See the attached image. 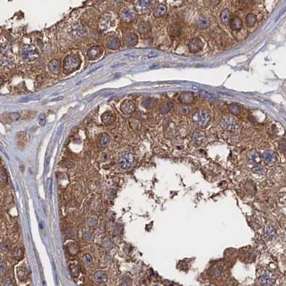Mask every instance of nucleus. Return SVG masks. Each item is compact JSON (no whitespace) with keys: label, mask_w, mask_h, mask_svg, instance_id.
<instances>
[{"label":"nucleus","mask_w":286,"mask_h":286,"mask_svg":"<svg viewBox=\"0 0 286 286\" xmlns=\"http://www.w3.org/2000/svg\"><path fill=\"white\" fill-rule=\"evenodd\" d=\"M94 278L95 281L98 283H106L107 281V274L105 271L104 270H99L96 272L94 274Z\"/></svg>","instance_id":"18"},{"label":"nucleus","mask_w":286,"mask_h":286,"mask_svg":"<svg viewBox=\"0 0 286 286\" xmlns=\"http://www.w3.org/2000/svg\"><path fill=\"white\" fill-rule=\"evenodd\" d=\"M81 59L77 54H69L64 59L62 68L64 72L72 73L80 68L81 65Z\"/></svg>","instance_id":"1"},{"label":"nucleus","mask_w":286,"mask_h":286,"mask_svg":"<svg viewBox=\"0 0 286 286\" xmlns=\"http://www.w3.org/2000/svg\"><path fill=\"white\" fill-rule=\"evenodd\" d=\"M10 243H9V242H5V243L2 245L1 249H2L4 251H7L9 249H10Z\"/></svg>","instance_id":"44"},{"label":"nucleus","mask_w":286,"mask_h":286,"mask_svg":"<svg viewBox=\"0 0 286 286\" xmlns=\"http://www.w3.org/2000/svg\"><path fill=\"white\" fill-rule=\"evenodd\" d=\"M103 52L104 48L102 46L95 45L88 49L87 52V57L89 60L94 61V60H98L100 57H102Z\"/></svg>","instance_id":"3"},{"label":"nucleus","mask_w":286,"mask_h":286,"mask_svg":"<svg viewBox=\"0 0 286 286\" xmlns=\"http://www.w3.org/2000/svg\"><path fill=\"white\" fill-rule=\"evenodd\" d=\"M1 181H2V182H4V181H6L7 180V176H6V174H4V172H1Z\"/></svg>","instance_id":"47"},{"label":"nucleus","mask_w":286,"mask_h":286,"mask_svg":"<svg viewBox=\"0 0 286 286\" xmlns=\"http://www.w3.org/2000/svg\"><path fill=\"white\" fill-rule=\"evenodd\" d=\"M134 162V155L131 153H126L122 155L119 160L120 166L123 169H128Z\"/></svg>","instance_id":"6"},{"label":"nucleus","mask_w":286,"mask_h":286,"mask_svg":"<svg viewBox=\"0 0 286 286\" xmlns=\"http://www.w3.org/2000/svg\"><path fill=\"white\" fill-rule=\"evenodd\" d=\"M97 221H98V219H97L96 217H91L88 220L87 224L89 226H94V225H96Z\"/></svg>","instance_id":"41"},{"label":"nucleus","mask_w":286,"mask_h":286,"mask_svg":"<svg viewBox=\"0 0 286 286\" xmlns=\"http://www.w3.org/2000/svg\"><path fill=\"white\" fill-rule=\"evenodd\" d=\"M124 42L126 45L131 47V46L136 45L138 42V36L135 33L130 32L126 35L124 38Z\"/></svg>","instance_id":"13"},{"label":"nucleus","mask_w":286,"mask_h":286,"mask_svg":"<svg viewBox=\"0 0 286 286\" xmlns=\"http://www.w3.org/2000/svg\"><path fill=\"white\" fill-rule=\"evenodd\" d=\"M113 1H114L115 3H117V4H118V3H121V2H123L124 1V0H112Z\"/></svg>","instance_id":"50"},{"label":"nucleus","mask_w":286,"mask_h":286,"mask_svg":"<svg viewBox=\"0 0 286 286\" xmlns=\"http://www.w3.org/2000/svg\"><path fill=\"white\" fill-rule=\"evenodd\" d=\"M22 255H23V252L22 250V249L16 248V250H14V257H15V258H19V259H20V258H22Z\"/></svg>","instance_id":"40"},{"label":"nucleus","mask_w":286,"mask_h":286,"mask_svg":"<svg viewBox=\"0 0 286 286\" xmlns=\"http://www.w3.org/2000/svg\"><path fill=\"white\" fill-rule=\"evenodd\" d=\"M263 157L264 161L267 164H272V163L276 162V155L271 151H265L263 153Z\"/></svg>","instance_id":"21"},{"label":"nucleus","mask_w":286,"mask_h":286,"mask_svg":"<svg viewBox=\"0 0 286 286\" xmlns=\"http://www.w3.org/2000/svg\"><path fill=\"white\" fill-rule=\"evenodd\" d=\"M120 109L124 114L130 115L135 110V104L131 100H124L120 104Z\"/></svg>","instance_id":"8"},{"label":"nucleus","mask_w":286,"mask_h":286,"mask_svg":"<svg viewBox=\"0 0 286 286\" xmlns=\"http://www.w3.org/2000/svg\"><path fill=\"white\" fill-rule=\"evenodd\" d=\"M221 126L223 129L225 130H228V131H231V130H234L236 127V122L235 120L231 117H224L223 120L221 121Z\"/></svg>","instance_id":"10"},{"label":"nucleus","mask_w":286,"mask_h":286,"mask_svg":"<svg viewBox=\"0 0 286 286\" xmlns=\"http://www.w3.org/2000/svg\"><path fill=\"white\" fill-rule=\"evenodd\" d=\"M189 50L192 53H196L200 51L203 48V42L199 38H193L189 42Z\"/></svg>","instance_id":"9"},{"label":"nucleus","mask_w":286,"mask_h":286,"mask_svg":"<svg viewBox=\"0 0 286 286\" xmlns=\"http://www.w3.org/2000/svg\"><path fill=\"white\" fill-rule=\"evenodd\" d=\"M107 47L109 49H112V50H115V49H118L120 47V41L118 38L117 37H112L109 39L107 42Z\"/></svg>","instance_id":"20"},{"label":"nucleus","mask_w":286,"mask_h":286,"mask_svg":"<svg viewBox=\"0 0 286 286\" xmlns=\"http://www.w3.org/2000/svg\"><path fill=\"white\" fill-rule=\"evenodd\" d=\"M200 94H201L202 95H203V96L207 97V98H217V97H216V96H214V95L210 94V93L207 92L203 91V90H202V91L200 92Z\"/></svg>","instance_id":"43"},{"label":"nucleus","mask_w":286,"mask_h":286,"mask_svg":"<svg viewBox=\"0 0 286 286\" xmlns=\"http://www.w3.org/2000/svg\"><path fill=\"white\" fill-rule=\"evenodd\" d=\"M46 123V115L44 113H41L39 115V124L40 126L43 127Z\"/></svg>","instance_id":"37"},{"label":"nucleus","mask_w":286,"mask_h":286,"mask_svg":"<svg viewBox=\"0 0 286 286\" xmlns=\"http://www.w3.org/2000/svg\"><path fill=\"white\" fill-rule=\"evenodd\" d=\"M150 30V25L148 22H142L139 25L138 31L140 33H147Z\"/></svg>","instance_id":"30"},{"label":"nucleus","mask_w":286,"mask_h":286,"mask_svg":"<svg viewBox=\"0 0 286 286\" xmlns=\"http://www.w3.org/2000/svg\"><path fill=\"white\" fill-rule=\"evenodd\" d=\"M230 12L228 9H225V10L222 11L220 14V19L222 22L225 25L228 24L230 21Z\"/></svg>","instance_id":"27"},{"label":"nucleus","mask_w":286,"mask_h":286,"mask_svg":"<svg viewBox=\"0 0 286 286\" xmlns=\"http://www.w3.org/2000/svg\"><path fill=\"white\" fill-rule=\"evenodd\" d=\"M249 159H250V161L252 163H254V164H257L260 162V154L258 153L257 151H253L250 153V156H249Z\"/></svg>","instance_id":"29"},{"label":"nucleus","mask_w":286,"mask_h":286,"mask_svg":"<svg viewBox=\"0 0 286 286\" xmlns=\"http://www.w3.org/2000/svg\"><path fill=\"white\" fill-rule=\"evenodd\" d=\"M120 19L122 22L126 23H130L135 19L136 16V12L133 9L124 8L120 13Z\"/></svg>","instance_id":"5"},{"label":"nucleus","mask_w":286,"mask_h":286,"mask_svg":"<svg viewBox=\"0 0 286 286\" xmlns=\"http://www.w3.org/2000/svg\"><path fill=\"white\" fill-rule=\"evenodd\" d=\"M204 134L200 131H195L194 132L192 135V140L193 141L194 143L195 144H200L204 140Z\"/></svg>","instance_id":"23"},{"label":"nucleus","mask_w":286,"mask_h":286,"mask_svg":"<svg viewBox=\"0 0 286 286\" xmlns=\"http://www.w3.org/2000/svg\"><path fill=\"white\" fill-rule=\"evenodd\" d=\"M178 111H179V113L180 115H188L189 113V112H190V109H189V107H187V106H182V107H180L179 108Z\"/></svg>","instance_id":"35"},{"label":"nucleus","mask_w":286,"mask_h":286,"mask_svg":"<svg viewBox=\"0 0 286 286\" xmlns=\"http://www.w3.org/2000/svg\"><path fill=\"white\" fill-rule=\"evenodd\" d=\"M102 1H104V0H102Z\"/></svg>","instance_id":"51"},{"label":"nucleus","mask_w":286,"mask_h":286,"mask_svg":"<svg viewBox=\"0 0 286 286\" xmlns=\"http://www.w3.org/2000/svg\"><path fill=\"white\" fill-rule=\"evenodd\" d=\"M275 281L276 279L270 272H265L260 278V283L263 285H272Z\"/></svg>","instance_id":"11"},{"label":"nucleus","mask_w":286,"mask_h":286,"mask_svg":"<svg viewBox=\"0 0 286 286\" xmlns=\"http://www.w3.org/2000/svg\"><path fill=\"white\" fill-rule=\"evenodd\" d=\"M99 25L102 30H107L113 26V19L110 14H104L101 16Z\"/></svg>","instance_id":"7"},{"label":"nucleus","mask_w":286,"mask_h":286,"mask_svg":"<svg viewBox=\"0 0 286 286\" xmlns=\"http://www.w3.org/2000/svg\"><path fill=\"white\" fill-rule=\"evenodd\" d=\"M83 260H84V263H85V265H90V264L92 263V256L89 254L85 255L84 256Z\"/></svg>","instance_id":"38"},{"label":"nucleus","mask_w":286,"mask_h":286,"mask_svg":"<svg viewBox=\"0 0 286 286\" xmlns=\"http://www.w3.org/2000/svg\"><path fill=\"white\" fill-rule=\"evenodd\" d=\"M0 268H1V270H0V271H1V276H4V273L5 272V268H6V267H4V263H3V260L2 259H1V267H0Z\"/></svg>","instance_id":"45"},{"label":"nucleus","mask_w":286,"mask_h":286,"mask_svg":"<svg viewBox=\"0 0 286 286\" xmlns=\"http://www.w3.org/2000/svg\"><path fill=\"white\" fill-rule=\"evenodd\" d=\"M101 118H102V122H103L104 124H107V125H108V124H110L114 122L115 117V115L113 114L112 112L107 111L102 115Z\"/></svg>","instance_id":"16"},{"label":"nucleus","mask_w":286,"mask_h":286,"mask_svg":"<svg viewBox=\"0 0 286 286\" xmlns=\"http://www.w3.org/2000/svg\"><path fill=\"white\" fill-rule=\"evenodd\" d=\"M214 273L215 276H220L221 273V270L220 268H216L215 270H214Z\"/></svg>","instance_id":"48"},{"label":"nucleus","mask_w":286,"mask_h":286,"mask_svg":"<svg viewBox=\"0 0 286 286\" xmlns=\"http://www.w3.org/2000/svg\"><path fill=\"white\" fill-rule=\"evenodd\" d=\"M167 12V7L163 4H159L154 11V16L155 17H161L164 16Z\"/></svg>","instance_id":"24"},{"label":"nucleus","mask_w":286,"mask_h":286,"mask_svg":"<svg viewBox=\"0 0 286 286\" xmlns=\"http://www.w3.org/2000/svg\"><path fill=\"white\" fill-rule=\"evenodd\" d=\"M12 285H13V283H12V280H10V279L6 280L4 282V283H3L4 286H5V285H6V286H11Z\"/></svg>","instance_id":"46"},{"label":"nucleus","mask_w":286,"mask_h":286,"mask_svg":"<svg viewBox=\"0 0 286 286\" xmlns=\"http://www.w3.org/2000/svg\"><path fill=\"white\" fill-rule=\"evenodd\" d=\"M230 28L232 29V30H241L242 27H243V21H242V19L241 18L238 17V16H235V17H233L230 20Z\"/></svg>","instance_id":"17"},{"label":"nucleus","mask_w":286,"mask_h":286,"mask_svg":"<svg viewBox=\"0 0 286 286\" xmlns=\"http://www.w3.org/2000/svg\"><path fill=\"white\" fill-rule=\"evenodd\" d=\"M252 170L256 173H262L264 171V168L261 165H256L252 168Z\"/></svg>","instance_id":"42"},{"label":"nucleus","mask_w":286,"mask_h":286,"mask_svg":"<svg viewBox=\"0 0 286 286\" xmlns=\"http://www.w3.org/2000/svg\"><path fill=\"white\" fill-rule=\"evenodd\" d=\"M9 117H10L11 120L13 121V122H16V121L19 120L20 115L17 112H12V113H10Z\"/></svg>","instance_id":"36"},{"label":"nucleus","mask_w":286,"mask_h":286,"mask_svg":"<svg viewBox=\"0 0 286 286\" xmlns=\"http://www.w3.org/2000/svg\"><path fill=\"white\" fill-rule=\"evenodd\" d=\"M220 1V0H211L212 4L213 5H217V4H219Z\"/></svg>","instance_id":"49"},{"label":"nucleus","mask_w":286,"mask_h":286,"mask_svg":"<svg viewBox=\"0 0 286 286\" xmlns=\"http://www.w3.org/2000/svg\"><path fill=\"white\" fill-rule=\"evenodd\" d=\"M169 34L172 36H177L180 34V29L178 26H171L169 29Z\"/></svg>","instance_id":"31"},{"label":"nucleus","mask_w":286,"mask_h":286,"mask_svg":"<svg viewBox=\"0 0 286 286\" xmlns=\"http://www.w3.org/2000/svg\"><path fill=\"white\" fill-rule=\"evenodd\" d=\"M276 232L275 229L272 226H267L265 231V238L268 241H270V240L273 239V238L276 237Z\"/></svg>","instance_id":"26"},{"label":"nucleus","mask_w":286,"mask_h":286,"mask_svg":"<svg viewBox=\"0 0 286 286\" xmlns=\"http://www.w3.org/2000/svg\"><path fill=\"white\" fill-rule=\"evenodd\" d=\"M48 67L49 71L54 74H59L61 70V64L57 60H53L49 62Z\"/></svg>","instance_id":"14"},{"label":"nucleus","mask_w":286,"mask_h":286,"mask_svg":"<svg viewBox=\"0 0 286 286\" xmlns=\"http://www.w3.org/2000/svg\"><path fill=\"white\" fill-rule=\"evenodd\" d=\"M279 149L283 152H286V139H283L279 142Z\"/></svg>","instance_id":"39"},{"label":"nucleus","mask_w":286,"mask_h":286,"mask_svg":"<svg viewBox=\"0 0 286 286\" xmlns=\"http://www.w3.org/2000/svg\"><path fill=\"white\" fill-rule=\"evenodd\" d=\"M195 100V97L193 94L190 92H183L179 96V101L181 103L185 104H192Z\"/></svg>","instance_id":"12"},{"label":"nucleus","mask_w":286,"mask_h":286,"mask_svg":"<svg viewBox=\"0 0 286 286\" xmlns=\"http://www.w3.org/2000/svg\"><path fill=\"white\" fill-rule=\"evenodd\" d=\"M152 7V2L150 0H137L136 8L140 11H147Z\"/></svg>","instance_id":"15"},{"label":"nucleus","mask_w":286,"mask_h":286,"mask_svg":"<svg viewBox=\"0 0 286 286\" xmlns=\"http://www.w3.org/2000/svg\"><path fill=\"white\" fill-rule=\"evenodd\" d=\"M73 33H74V35L76 36V37L80 38L82 36V34H83V31H82V27L80 25H75V27H73Z\"/></svg>","instance_id":"34"},{"label":"nucleus","mask_w":286,"mask_h":286,"mask_svg":"<svg viewBox=\"0 0 286 286\" xmlns=\"http://www.w3.org/2000/svg\"><path fill=\"white\" fill-rule=\"evenodd\" d=\"M193 122L200 127H205L208 125L210 120V117L206 111H199L194 114L192 117Z\"/></svg>","instance_id":"2"},{"label":"nucleus","mask_w":286,"mask_h":286,"mask_svg":"<svg viewBox=\"0 0 286 286\" xmlns=\"http://www.w3.org/2000/svg\"><path fill=\"white\" fill-rule=\"evenodd\" d=\"M246 21L247 26L251 27L255 24L256 21H257V18H256V16L254 14L250 13L247 14L246 16Z\"/></svg>","instance_id":"28"},{"label":"nucleus","mask_w":286,"mask_h":286,"mask_svg":"<svg viewBox=\"0 0 286 286\" xmlns=\"http://www.w3.org/2000/svg\"><path fill=\"white\" fill-rule=\"evenodd\" d=\"M228 108H229V110H230V112L232 113V114L235 115H239L240 113H241V107H240L239 106L237 105V104H230V105H229Z\"/></svg>","instance_id":"32"},{"label":"nucleus","mask_w":286,"mask_h":286,"mask_svg":"<svg viewBox=\"0 0 286 286\" xmlns=\"http://www.w3.org/2000/svg\"><path fill=\"white\" fill-rule=\"evenodd\" d=\"M109 142H110V137L107 133H102L100 134V136L98 137V142L99 144L102 147H105L109 144Z\"/></svg>","instance_id":"19"},{"label":"nucleus","mask_w":286,"mask_h":286,"mask_svg":"<svg viewBox=\"0 0 286 286\" xmlns=\"http://www.w3.org/2000/svg\"><path fill=\"white\" fill-rule=\"evenodd\" d=\"M210 25V20L208 18L205 17H201L197 21V27L199 29H205L208 28Z\"/></svg>","instance_id":"22"},{"label":"nucleus","mask_w":286,"mask_h":286,"mask_svg":"<svg viewBox=\"0 0 286 286\" xmlns=\"http://www.w3.org/2000/svg\"><path fill=\"white\" fill-rule=\"evenodd\" d=\"M142 105L146 109H153L154 107V101L151 98H147L143 100Z\"/></svg>","instance_id":"33"},{"label":"nucleus","mask_w":286,"mask_h":286,"mask_svg":"<svg viewBox=\"0 0 286 286\" xmlns=\"http://www.w3.org/2000/svg\"><path fill=\"white\" fill-rule=\"evenodd\" d=\"M173 107V104L172 102H170V101H167V102H163V103L160 105V107H159V111H160L161 113H168V112H170L172 109V108Z\"/></svg>","instance_id":"25"},{"label":"nucleus","mask_w":286,"mask_h":286,"mask_svg":"<svg viewBox=\"0 0 286 286\" xmlns=\"http://www.w3.org/2000/svg\"><path fill=\"white\" fill-rule=\"evenodd\" d=\"M39 56V52L34 46H29L22 51L23 59L27 62H31L35 60Z\"/></svg>","instance_id":"4"}]
</instances>
